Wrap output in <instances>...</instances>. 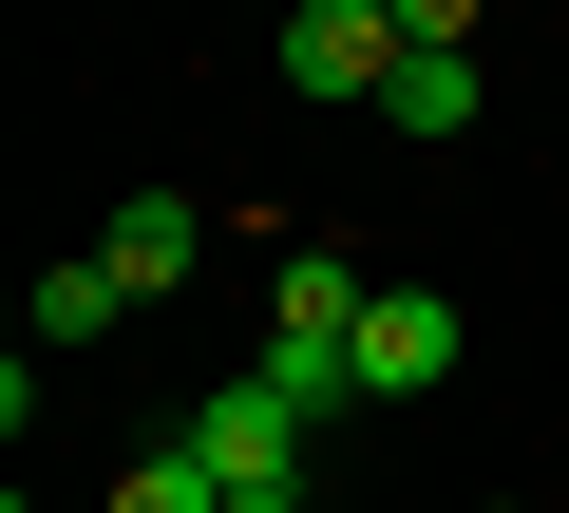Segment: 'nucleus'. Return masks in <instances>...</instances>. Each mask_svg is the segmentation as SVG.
<instances>
[{"instance_id":"obj_2","label":"nucleus","mask_w":569,"mask_h":513,"mask_svg":"<svg viewBox=\"0 0 569 513\" xmlns=\"http://www.w3.org/2000/svg\"><path fill=\"white\" fill-rule=\"evenodd\" d=\"M380 77H399V0H305L284 20V96H361L380 115Z\"/></svg>"},{"instance_id":"obj_3","label":"nucleus","mask_w":569,"mask_h":513,"mask_svg":"<svg viewBox=\"0 0 569 513\" xmlns=\"http://www.w3.org/2000/svg\"><path fill=\"white\" fill-rule=\"evenodd\" d=\"M456 381V286H380L361 305V399H437Z\"/></svg>"},{"instance_id":"obj_6","label":"nucleus","mask_w":569,"mask_h":513,"mask_svg":"<svg viewBox=\"0 0 569 513\" xmlns=\"http://www.w3.org/2000/svg\"><path fill=\"white\" fill-rule=\"evenodd\" d=\"M114 324H133V286L96 267V247H77V267H39V343H58V362H77V343H114Z\"/></svg>"},{"instance_id":"obj_7","label":"nucleus","mask_w":569,"mask_h":513,"mask_svg":"<svg viewBox=\"0 0 569 513\" xmlns=\"http://www.w3.org/2000/svg\"><path fill=\"white\" fill-rule=\"evenodd\" d=\"M114 513H228V475H209V456H190V437H152V456H133V475H114Z\"/></svg>"},{"instance_id":"obj_1","label":"nucleus","mask_w":569,"mask_h":513,"mask_svg":"<svg viewBox=\"0 0 569 513\" xmlns=\"http://www.w3.org/2000/svg\"><path fill=\"white\" fill-rule=\"evenodd\" d=\"M305 437H323V399L284 381V362H228V381H190V456H209L228 494H305Z\"/></svg>"},{"instance_id":"obj_5","label":"nucleus","mask_w":569,"mask_h":513,"mask_svg":"<svg viewBox=\"0 0 569 513\" xmlns=\"http://www.w3.org/2000/svg\"><path fill=\"white\" fill-rule=\"evenodd\" d=\"M96 267H114V286H133V305H171V286H190V267H209V209H190V190H133V209H114V228H96Z\"/></svg>"},{"instance_id":"obj_4","label":"nucleus","mask_w":569,"mask_h":513,"mask_svg":"<svg viewBox=\"0 0 569 513\" xmlns=\"http://www.w3.org/2000/svg\"><path fill=\"white\" fill-rule=\"evenodd\" d=\"M361 267H342V247H284V286H266V343H305V362H361Z\"/></svg>"},{"instance_id":"obj_8","label":"nucleus","mask_w":569,"mask_h":513,"mask_svg":"<svg viewBox=\"0 0 569 513\" xmlns=\"http://www.w3.org/2000/svg\"><path fill=\"white\" fill-rule=\"evenodd\" d=\"M228 513H323V494H228Z\"/></svg>"}]
</instances>
